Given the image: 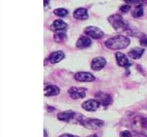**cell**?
<instances>
[{
  "label": "cell",
  "mask_w": 147,
  "mask_h": 137,
  "mask_svg": "<svg viewBox=\"0 0 147 137\" xmlns=\"http://www.w3.org/2000/svg\"><path fill=\"white\" fill-rule=\"evenodd\" d=\"M47 110H48L49 111H55V108H53V107H51V106H49L48 107V108H47Z\"/></svg>",
  "instance_id": "obj_28"
},
{
  "label": "cell",
  "mask_w": 147,
  "mask_h": 137,
  "mask_svg": "<svg viewBox=\"0 0 147 137\" xmlns=\"http://www.w3.org/2000/svg\"><path fill=\"white\" fill-rule=\"evenodd\" d=\"M124 1L128 4H134V3L139 2V0H124Z\"/></svg>",
  "instance_id": "obj_26"
},
{
  "label": "cell",
  "mask_w": 147,
  "mask_h": 137,
  "mask_svg": "<svg viewBox=\"0 0 147 137\" xmlns=\"http://www.w3.org/2000/svg\"><path fill=\"white\" fill-rule=\"evenodd\" d=\"M67 27V24L64 21L61 19H56L53 21L50 28H51V30H53V31H58L65 29Z\"/></svg>",
  "instance_id": "obj_17"
},
{
  "label": "cell",
  "mask_w": 147,
  "mask_h": 137,
  "mask_svg": "<svg viewBox=\"0 0 147 137\" xmlns=\"http://www.w3.org/2000/svg\"><path fill=\"white\" fill-rule=\"evenodd\" d=\"M44 91L45 96H52L57 95L60 93V88L55 85H48L45 87Z\"/></svg>",
  "instance_id": "obj_15"
},
{
  "label": "cell",
  "mask_w": 147,
  "mask_h": 137,
  "mask_svg": "<svg viewBox=\"0 0 147 137\" xmlns=\"http://www.w3.org/2000/svg\"><path fill=\"white\" fill-rule=\"evenodd\" d=\"M49 2H50V0H44V6L45 7H47L48 5Z\"/></svg>",
  "instance_id": "obj_27"
},
{
  "label": "cell",
  "mask_w": 147,
  "mask_h": 137,
  "mask_svg": "<svg viewBox=\"0 0 147 137\" xmlns=\"http://www.w3.org/2000/svg\"><path fill=\"white\" fill-rule=\"evenodd\" d=\"M144 52V49L139 48V47H135V48L132 49L129 51V56L131 59H139L142 57Z\"/></svg>",
  "instance_id": "obj_18"
},
{
  "label": "cell",
  "mask_w": 147,
  "mask_h": 137,
  "mask_svg": "<svg viewBox=\"0 0 147 137\" xmlns=\"http://www.w3.org/2000/svg\"><path fill=\"white\" fill-rule=\"evenodd\" d=\"M131 7L129 5H123L120 7V10L123 13H127L130 10Z\"/></svg>",
  "instance_id": "obj_22"
},
{
  "label": "cell",
  "mask_w": 147,
  "mask_h": 137,
  "mask_svg": "<svg viewBox=\"0 0 147 137\" xmlns=\"http://www.w3.org/2000/svg\"><path fill=\"white\" fill-rule=\"evenodd\" d=\"M90 44H91V40L88 37L81 36L76 42V47L78 49H85L88 47Z\"/></svg>",
  "instance_id": "obj_16"
},
{
  "label": "cell",
  "mask_w": 147,
  "mask_h": 137,
  "mask_svg": "<svg viewBox=\"0 0 147 137\" xmlns=\"http://www.w3.org/2000/svg\"><path fill=\"white\" fill-rule=\"evenodd\" d=\"M86 89L84 88H78V87H71L69 89L68 93L70 97L74 99L83 98L86 96Z\"/></svg>",
  "instance_id": "obj_6"
},
{
  "label": "cell",
  "mask_w": 147,
  "mask_h": 137,
  "mask_svg": "<svg viewBox=\"0 0 147 137\" xmlns=\"http://www.w3.org/2000/svg\"><path fill=\"white\" fill-rule=\"evenodd\" d=\"M130 44V39L126 36L117 35L109 39L105 42V45L110 49L119 50L127 47Z\"/></svg>",
  "instance_id": "obj_1"
},
{
  "label": "cell",
  "mask_w": 147,
  "mask_h": 137,
  "mask_svg": "<svg viewBox=\"0 0 147 137\" xmlns=\"http://www.w3.org/2000/svg\"><path fill=\"white\" fill-rule=\"evenodd\" d=\"M106 61L103 57H96L92 60L91 68L94 71H98L106 66Z\"/></svg>",
  "instance_id": "obj_9"
},
{
  "label": "cell",
  "mask_w": 147,
  "mask_h": 137,
  "mask_svg": "<svg viewBox=\"0 0 147 137\" xmlns=\"http://www.w3.org/2000/svg\"><path fill=\"white\" fill-rule=\"evenodd\" d=\"M120 137H132V135L130 131H123L121 133Z\"/></svg>",
  "instance_id": "obj_23"
},
{
  "label": "cell",
  "mask_w": 147,
  "mask_h": 137,
  "mask_svg": "<svg viewBox=\"0 0 147 137\" xmlns=\"http://www.w3.org/2000/svg\"><path fill=\"white\" fill-rule=\"evenodd\" d=\"M75 78L78 81L81 82H90L95 80V76L89 72H78L75 74Z\"/></svg>",
  "instance_id": "obj_7"
},
{
  "label": "cell",
  "mask_w": 147,
  "mask_h": 137,
  "mask_svg": "<svg viewBox=\"0 0 147 137\" xmlns=\"http://www.w3.org/2000/svg\"><path fill=\"white\" fill-rule=\"evenodd\" d=\"M60 137H78V136L72 135V134H62L61 136H60Z\"/></svg>",
  "instance_id": "obj_25"
},
{
  "label": "cell",
  "mask_w": 147,
  "mask_h": 137,
  "mask_svg": "<svg viewBox=\"0 0 147 137\" xmlns=\"http://www.w3.org/2000/svg\"><path fill=\"white\" fill-rule=\"evenodd\" d=\"M116 59L117 61L118 65L120 67H128L131 64H129V61L128 59L126 58V55L121 52H117L116 54Z\"/></svg>",
  "instance_id": "obj_13"
},
{
  "label": "cell",
  "mask_w": 147,
  "mask_h": 137,
  "mask_svg": "<svg viewBox=\"0 0 147 137\" xmlns=\"http://www.w3.org/2000/svg\"><path fill=\"white\" fill-rule=\"evenodd\" d=\"M65 58V54L62 51H54L52 53L49 57V61L52 64H56V63L60 62V61Z\"/></svg>",
  "instance_id": "obj_12"
},
{
  "label": "cell",
  "mask_w": 147,
  "mask_h": 137,
  "mask_svg": "<svg viewBox=\"0 0 147 137\" xmlns=\"http://www.w3.org/2000/svg\"><path fill=\"white\" fill-rule=\"evenodd\" d=\"M111 25L116 30L121 29L126 27V24L123 19L119 14H113L108 19Z\"/></svg>",
  "instance_id": "obj_3"
},
{
  "label": "cell",
  "mask_w": 147,
  "mask_h": 137,
  "mask_svg": "<svg viewBox=\"0 0 147 137\" xmlns=\"http://www.w3.org/2000/svg\"><path fill=\"white\" fill-rule=\"evenodd\" d=\"M66 38V34L65 33L62 32V31H57V33H55L54 36V39L55 41H57V42L60 43L62 41H64Z\"/></svg>",
  "instance_id": "obj_20"
},
{
  "label": "cell",
  "mask_w": 147,
  "mask_h": 137,
  "mask_svg": "<svg viewBox=\"0 0 147 137\" xmlns=\"http://www.w3.org/2000/svg\"><path fill=\"white\" fill-rule=\"evenodd\" d=\"M53 12H54V14H55L56 16H58V17H65V16H66L68 14L67 10L64 8L56 9L54 10Z\"/></svg>",
  "instance_id": "obj_21"
},
{
  "label": "cell",
  "mask_w": 147,
  "mask_h": 137,
  "mask_svg": "<svg viewBox=\"0 0 147 137\" xmlns=\"http://www.w3.org/2000/svg\"><path fill=\"white\" fill-rule=\"evenodd\" d=\"M76 116V113L74 111L69 110V111H64V112L60 113L57 114V118L61 121H65V122H69L70 120L73 119Z\"/></svg>",
  "instance_id": "obj_11"
},
{
  "label": "cell",
  "mask_w": 147,
  "mask_h": 137,
  "mask_svg": "<svg viewBox=\"0 0 147 137\" xmlns=\"http://www.w3.org/2000/svg\"><path fill=\"white\" fill-rule=\"evenodd\" d=\"M96 97L100 104L103 106H108L112 103V98L109 94L103 92H98L96 94Z\"/></svg>",
  "instance_id": "obj_10"
},
{
  "label": "cell",
  "mask_w": 147,
  "mask_h": 137,
  "mask_svg": "<svg viewBox=\"0 0 147 137\" xmlns=\"http://www.w3.org/2000/svg\"><path fill=\"white\" fill-rule=\"evenodd\" d=\"M84 32L86 35L89 36L93 39H96L102 38L104 36L103 31L100 29L94 27V26H90V27H86Z\"/></svg>",
  "instance_id": "obj_5"
},
{
  "label": "cell",
  "mask_w": 147,
  "mask_h": 137,
  "mask_svg": "<svg viewBox=\"0 0 147 137\" xmlns=\"http://www.w3.org/2000/svg\"><path fill=\"white\" fill-rule=\"evenodd\" d=\"M73 17L74 18L79 20H85L88 18V11L85 8H78L75 10L73 12Z\"/></svg>",
  "instance_id": "obj_14"
},
{
  "label": "cell",
  "mask_w": 147,
  "mask_h": 137,
  "mask_svg": "<svg viewBox=\"0 0 147 137\" xmlns=\"http://www.w3.org/2000/svg\"><path fill=\"white\" fill-rule=\"evenodd\" d=\"M44 133H45V137H46V136H47V135H46V131H45H45H44Z\"/></svg>",
  "instance_id": "obj_29"
},
{
  "label": "cell",
  "mask_w": 147,
  "mask_h": 137,
  "mask_svg": "<svg viewBox=\"0 0 147 137\" xmlns=\"http://www.w3.org/2000/svg\"><path fill=\"white\" fill-rule=\"evenodd\" d=\"M141 44L142 46H145V47H147V38H144L142 39L140 41Z\"/></svg>",
  "instance_id": "obj_24"
},
{
  "label": "cell",
  "mask_w": 147,
  "mask_h": 137,
  "mask_svg": "<svg viewBox=\"0 0 147 137\" xmlns=\"http://www.w3.org/2000/svg\"><path fill=\"white\" fill-rule=\"evenodd\" d=\"M134 126L136 127L137 132H142L147 136V118L137 116L134 119Z\"/></svg>",
  "instance_id": "obj_4"
},
{
  "label": "cell",
  "mask_w": 147,
  "mask_h": 137,
  "mask_svg": "<svg viewBox=\"0 0 147 137\" xmlns=\"http://www.w3.org/2000/svg\"><path fill=\"white\" fill-rule=\"evenodd\" d=\"M133 17L134 18H138V17H141L144 15V8L142 5H139L135 8L134 10L133 14H132Z\"/></svg>",
  "instance_id": "obj_19"
},
{
  "label": "cell",
  "mask_w": 147,
  "mask_h": 137,
  "mask_svg": "<svg viewBox=\"0 0 147 137\" xmlns=\"http://www.w3.org/2000/svg\"><path fill=\"white\" fill-rule=\"evenodd\" d=\"M100 102L96 99H89L82 104V107L88 111H96L100 106Z\"/></svg>",
  "instance_id": "obj_8"
},
{
  "label": "cell",
  "mask_w": 147,
  "mask_h": 137,
  "mask_svg": "<svg viewBox=\"0 0 147 137\" xmlns=\"http://www.w3.org/2000/svg\"><path fill=\"white\" fill-rule=\"evenodd\" d=\"M78 120L80 124H82L83 126L86 127L88 128H90V129L99 128L104 125V122L102 120L97 119V118H86L83 116H80Z\"/></svg>",
  "instance_id": "obj_2"
}]
</instances>
